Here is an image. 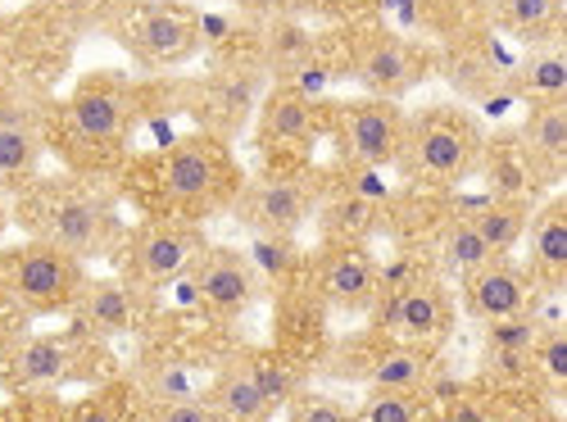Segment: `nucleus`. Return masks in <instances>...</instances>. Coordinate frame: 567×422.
Here are the masks:
<instances>
[{
	"label": "nucleus",
	"instance_id": "obj_18",
	"mask_svg": "<svg viewBox=\"0 0 567 422\" xmlns=\"http://www.w3.org/2000/svg\"><path fill=\"white\" fill-rule=\"evenodd\" d=\"M205 400L214 404V413L223 422H268L272 409H277L268 400L264 382H259V363H246V359L241 363H227Z\"/></svg>",
	"mask_w": 567,
	"mask_h": 422
},
{
	"label": "nucleus",
	"instance_id": "obj_31",
	"mask_svg": "<svg viewBox=\"0 0 567 422\" xmlns=\"http://www.w3.org/2000/svg\"><path fill=\"white\" fill-rule=\"evenodd\" d=\"M255 272L259 277H268V281H291V272H296V264H300V246H296V237H255Z\"/></svg>",
	"mask_w": 567,
	"mask_h": 422
},
{
	"label": "nucleus",
	"instance_id": "obj_4",
	"mask_svg": "<svg viewBox=\"0 0 567 422\" xmlns=\"http://www.w3.org/2000/svg\"><path fill=\"white\" fill-rule=\"evenodd\" d=\"M486 155L482 123L458 105H432L404 123L395 168L413 186H458Z\"/></svg>",
	"mask_w": 567,
	"mask_h": 422
},
{
	"label": "nucleus",
	"instance_id": "obj_8",
	"mask_svg": "<svg viewBox=\"0 0 567 422\" xmlns=\"http://www.w3.org/2000/svg\"><path fill=\"white\" fill-rule=\"evenodd\" d=\"M404 123L409 114L400 110V101L386 96H359L346 101L337 114V146L346 155V164L354 168H391L404 141Z\"/></svg>",
	"mask_w": 567,
	"mask_h": 422
},
{
	"label": "nucleus",
	"instance_id": "obj_25",
	"mask_svg": "<svg viewBox=\"0 0 567 422\" xmlns=\"http://www.w3.org/2000/svg\"><path fill=\"white\" fill-rule=\"evenodd\" d=\"M491 19L513 37L554 41L563 28V0H491Z\"/></svg>",
	"mask_w": 567,
	"mask_h": 422
},
{
	"label": "nucleus",
	"instance_id": "obj_16",
	"mask_svg": "<svg viewBox=\"0 0 567 422\" xmlns=\"http://www.w3.org/2000/svg\"><path fill=\"white\" fill-rule=\"evenodd\" d=\"M318 132V105L300 86H272L259 96V146L264 155H300Z\"/></svg>",
	"mask_w": 567,
	"mask_h": 422
},
{
	"label": "nucleus",
	"instance_id": "obj_26",
	"mask_svg": "<svg viewBox=\"0 0 567 422\" xmlns=\"http://www.w3.org/2000/svg\"><path fill=\"white\" fill-rule=\"evenodd\" d=\"M436 259H441V268L450 277L463 281L472 268H482L491 259V246L477 237V227L467 223V214H450L441 223V231H436Z\"/></svg>",
	"mask_w": 567,
	"mask_h": 422
},
{
	"label": "nucleus",
	"instance_id": "obj_34",
	"mask_svg": "<svg viewBox=\"0 0 567 422\" xmlns=\"http://www.w3.org/2000/svg\"><path fill=\"white\" fill-rule=\"evenodd\" d=\"M69 422H132V409H127V387H110L101 395H86Z\"/></svg>",
	"mask_w": 567,
	"mask_h": 422
},
{
	"label": "nucleus",
	"instance_id": "obj_9",
	"mask_svg": "<svg viewBox=\"0 0 567 422\" xmlns=\"http://www.w3.org/2000/svg\"><path fill=\"white\" fill-rule=\"evenodd\" d=\"M231 209L255 237H296L318 214V192L305 177H259L241 186Z\"/></svg>",
	"mask_w": 567,
	"mask_h": 422
},
{
	"label": "nucleus",
	"instance_id": "obj_35",
	"mask_svg": "<svg viewBox=\"0 0 567 422\" xmlns=\"http://www.w3.org/2000/svg\"><path fill=\"white\" fill-rule=\"evenodd\" d=\"M536 332H540V327L532 318H523V313L495 318V322H486V350H532Z\"/></svg>",
	"mask_w": 567,
	"mask_h": 422
},
{
	"label": "nucleus",
	"instance_id": "obj_28",
	"mask_svg": "<svg viewBox=\"0 0 567 422\" xmlns=\"http://www.w3.org/2000/svg\"><path fill=\"white\" fill-rule=\"evenodd\" d=\"M523 86L536 101H567V51L563 37L540 41L536 51L523 60Z\"/></svg>",
	"mask_w": 567,
	"mask_h": 422
},
{
	"label": "nucleus",
	"instance_id": "obj_21",
	"mask_svg": "<svg viewBox=\"0 0 567 422\" xmlns=\"http://www.w3.org/2000/svg\"><path fill=\"white\" fill-rule=\"evenodd\" d=\"M259 69H231V73H218L205 91V114H209V132L227 141V132H236L246 123V114L259 105Z\"/></svg>",
	"mask_w": 567,
	"mask_h": 422
},
{
	"label": "nucleus",
	"instance_id": "obj_14",
	"mask_svg": "<svg viewBox=\"0 0 567 422\" xmlns=\"http://www.w3.org/2000/svg\"><path fill=\"white\" fill-rule=\"evenodd\" d=\"M463 313L477 322H495V318H513L523 313L532 300V272L508 259V255H491L482 268H472L463 281Z\"/></svg>",
	"mask_w": 567,
	"mask_h": 422
},
{
	"label": "nucleus",
	"instance_id": "obj_33",
	"mask_svg": "<svg viewBox=\"0 0 567 422\" xmlns=\"http://www.w3.org/2000/svg\"><path fill=\"white\" fill-rule=\"evenodd\" d=\"M136 422H223L209 400H151L141 404Z\"/></svg>",
	"mask_w": 567,
	"mask_h": 422
},
{
	"label": "nucleus",
	"instance_id": "obj_2",
	"mask_svg": "<svg viewBox=\"0 0 567 422\" xmlns=\"http://www.w3.org/2000/svg\"><path fill=\"white\" fill-rule=\"evenodd\" d=\"M136 123H141V91L123 73H91L60 105L51 136L69 164L86 173H105L118 159H127Z\"/></svg>",
	"mask_w": 567,
	"mask_h": 422
},
{
	"label": "nucleus",
	"instance_id": "obj_5",
	"mask_svg": "<svg viewBox=\"0 0 567 422\" xmlns=\"http://www.w3.org/2000/svg\"><path fill=\"white\" fill-rule=\"evenodd\" d=\"M110 37L136 64L177 69L200 51V19L173 0H123L110 14Z\"/></svg>",
	"mask_w": 567,
	"mask_h": 422
},
{
	"label": "nucleus",
	"instance_id": "obj_29",
	"mask_svg": "<svg viewBox=\"0 0 567 422\" xmlns=\"http://www.w3.org/2000/svg\"><path fill=\"white\" fill-rule=\"evenodd\" d=\"M377 227V200L372 196H341L332 209L322 214V231L327 241H359Z\"/></svg>",
	"mask_w": 567,
	"mask_h": 422
},
{
	"label": "nucleus",
	"instance_id": "obj_19",
	"mask_svg": "<svg viewBox=\"0 0 567 422\" xmlns=\"http://www.w3.org/2000/svg\"><path fill=\"white\" fill-rule=\"evenodd\" d=\"M523 155L540 182H558L567 164V101H536L523 127Z\"/></svg>",
	"mask_w": 567,
	"mask_h": 422
},
{
	"label": "nucleus",
	"instance_id": "obj_30",
	"mask_svg": "<svg viewBox=\"0 0 567 422\" xmlns=\"http://www.w3.org/2000/svg\"><path fill=\"white\" fill-rule=\"evenodd\" d=\"M354 418H363V422H422V395L417 391H391V387H368Z\"/></svg>",
	"mask_w": 567,
	"mask_h": 422
},
{
	"label": "nucleus",
	"instance_id": "obj_17",
	"mask_svg": "<svg viewBox=\"0 0 567 422\" xmlns=\"http://www.w3.org/2000/svg\"><path fill=\"white\" fill-rule=\"evenodd\" d=\"M73 309H78L86 332L127 337V332L141 327V318H146V287H136V281H118V277H101V281H86Z\"/></svg>",
	"mask_w": 567,
	"mask_h": 422
},
{
	"label": "nucleus",
	"instance_id": "obj_23",
	"mask_svg": "<svg viewBox=\"0 0 567 422\" xmlns=\"http://www.w3.org/2000/svg\"><path fill=\"white\" fill-rule=\"evenodd\" d=\"M463 214L477 227V237L491 246V255H513V246L523 241V231L532 223L527 200H508V196H491L486 205H472Z\"/></svg>",
	"mask_w": 567,
	"mask_h": 422
},
{
	"label": "nucleus",
	"instance_id": "obj_20",
	"mask_svg": "<svg viewBox=\"0 0 567 422\" xmlns=\"http://www.w3.org/2000/svg\"><path fill=\"white\" fill-rule=\"evenodd\" d=\"M527 231H532V268L527 272L540 277L545 287L563 291V281H567V200L563 196L545 200L532 214Z\"/></svg>",
	"mask_w": 567,
	"mask_h": 422
},
{
	"label": "nucleus",
	"instance_id": "obj_40",
	"mask_svg": "<svg viewBox=\"0 0 567 422\" xmlns=\"http://www.w3.org/2000/svg\"><path fill=\"white\" fill-rule=\"evenodd\" d=\"M322 10H332V14H359V10H372L377 0H318Z\"/></svg>",
	"mask_w": 567,
	"mask_h": 422
},
{
	"label": "nucleus",
	"instance_id": "obj_22",
	"mask_svg": "<svg viewBox=\"0 0 567 422\" xmlns=\"http://www.w3.org/2000/svg\"><path fill=\"white\" fill-rule=\"evenodd\" d=\"M259 45H264V69L277 78V86L313 60V37L305 32V23H296V14H287V19H264Z\"/></svg>",
	"mask_w": 567,
	"mask_h": 422
},
{
	"label": "nucleus",
	"instance_id": "obj_36",
	"mask_svg": "<svg viewBox=\"0 0 567 422\" xmlns=\"http://www.w3.org/2000/svg\"><path fill=\"white\" fill-rule=\"evenodd\" d=\"M291 422H354V413L322 391H296L291 400Z\"/></svg>",
	"mask_w": 567,
	"mask_h": 422
},
{
	"label": "nucleus",
	"instance_id": "obj_3",
	"mask_svg": "<svg viewBox=\"0 0 567 422\" xmlns=\"http://www.w3.org/2000/svg\"><path fill=\"white\" fill-rule=\"evenodd\" d=\"M19 223L32 241H45L73 259H101L118 241V205L78 177H32L19 192Z\"/></svg>",
	"mask_w": 567,
	"mask_h": 422
},
{
	"label": "nucleus",
	"instance_id": "obj_27",
	"mask_svg": "<svg viewBox=\"0 0 567 422\" xmlns=\"http://www.w3.org/2000/svg\"><path fill=\"white\" fill-rule=\"evenodd\" d=\"M432 382V354L417 350V346H395L382 359L372 363L368 372V387H391V391H427Z\"/></svg>",
	"mask_w": 567,
	"mask_h": 422
},
{
	"label": "nucleus",
	"instance_id": "obj_10",
	"mask_svg": "<svg viewBox=\"0 0 567 422\" xmlns=\"http://www.w3.org/2000/svg\"><path fill=\"white\" fill-rule=\"evenodd\" d=\"M186 272H192V281H196L200 305L218 318H241L264 291V277L255 272L250 255L231 250V246H205L200 259Z\"/></svg>",
	"mask_w": 567,
	"mask_h": 422
},
{
	"label": "nucleus",
	"instance_id": "obj_24",
	"mask_svg": "<svg viewBox=\"0 0 567 422\" xmlns=\"http://www.w3.org/2000/svg\"><path fill=\"white\" fill-rule=\"evenodd\" d=\"M64 372H69V350L60 341H51V337H28L10 354V378L19 387H32V391L60 387Z\"/></svg>",
	"mask_w": 567,
	"mask_h": 422
},
{
	"label": "nucleus",
	"instance_id": "obj_38",
	"mask_svg": "<svg viewBox=\"0 0 567 422\" xmlns=\"http://www.w3.org/2000/svg\"><path fill=\"white\" fill-rule=\"evenodd\" d=\"M236 6L259 14V19H287V14H296L305 6V0H236Z\"/></svg>",
	"mask_w": 567,
	"mask_h": 422
},
{
	"label": "nucleus",
	"instance_id": "obj_32",
	"mask_svg": "<svg viewBox=\"0 0 567 422\" xmlns=\"http://www.w3.org/2000/svg\"><path fill=\"white\" fill-rule=\"evenodd\" d=\"M532 363L545 372L549 387L563 391V382H567V332H563V322H558V327H540V332H536Z\"/></svg>",
	"mask_w": 567,
	"mask_h": 422
},
{
	"label": "nucleus",
	"instance_id": "obj_1",
	"mask_svg": "<svg viewBox=\"0 0 567 422\" xmlns=\"http://www.w3.org/2000/svg\"><path fill=\"white\" fill-rule=\"evenodd\" d=\"M146 200L159 209L155 218H182V223H205L231 200L241 196V164L227 151V141L214 132H192L177 146L159 151L146 168Z\"/></svg>",
	"mask_w": 567,
	"mask_h": 422
},
{
	"label": "nucleus",
	"instance_id": "obj_43",
	"mask_svg": "<svg viewBox=\"0 0 567 422\" xmlns=\"http://www.w3.org/2000/svg\"><path fill=\"white\" fill-rule=\"evenodd\" d=\"M354 422H363V418H354Z\"/></svg>",
	"mask_w": 567,
	"mask_h": 422
},
{
	"label": "nucleus",
	"instance_id": "obj_41",
	"mask_svg": "<svg viewBox=\"0 0 567 422\" xmlns=\"http://www.w3.org/2000/svg\"><path fill=\"white\" fill-rule=\"evenodd\" d=\"M499 422H563V418H554V413H545V409H513V413H504Z\"/></svg>",
	"mask_w": 567,
	"mask_h": 422
},
{
	"label": "nucleus",
	"instance_id": "obj_15",
	"mask_svg": "<svg viewBox=\"0 0 567 422\" xmlns=\"http://www.w3.org/2000/svg\"><path fill=\"white\" fill-rule=\"evenodd\" d=\"M45 119L23 101H0V192H23L41 168Z\"/></svg>",
	"mask_w": 567,
	"mask_h": 422
},
{
	"label": "nucleus",
	"instance_id": "obj_39",
	"mask_svg": "<svg viewBox=\"0 0 567 422\" xmlns=\"http://www.w3.org/2000/svg\"><path fill=\"white\" fill-rule=\"evenodd\" d=\"M450 422H495V418L486 413V404H477L472 395H458L454 409H450Z\"/></svg>",
	"mask_w": 567,
	"mask_h": 422
},
{
	"label": "nucleus",
	"instance_id": "obj_42",
	"mask_svg": "<svg viewBox=\"0 0 567 422\" xmlns=\"http://www.w3.org/2000/svg\"><path fill=\"white\" fill-rule=\"evenodd\" d=\"M0 231H6V205H0Z\"/></svg>",
	"mask_w": 567,
	"mask_h": 422
},
{
	"label": "nucleus",
	"instance_id": "obj_7",
	"mask_svg": "<svg viewBox=\"0 0 567 422\" xmlns=\"http://www.w3.org/2000/svg\"><path fill=\"white\" fill-rule=\"evenodd\" d=\"M205 231L200 223H182V218H146L141 227L127 231V281L136 287H168L186 268H192L205 250Z\"/></svg>",
	"mask_w": 567,
	"mask_h": 422
},
{
	"label": "nucleus",
	"instance_id": "obj_12",
	"mask_svg": "<svg viewBox=\"0 0 567 422\" xmlns=\"http://www.w3.org/2000/svg\"><path fill=\"white\" fill-rule=\"evenodd\" d=\"M427 73V55L413 41L395 32H359L354 41V78L368 86V96L400 101L409 86L422 82Z\"/></svg>",
	"mask_w": 567,
	"mask_h": 422
},
{
	"label": "nucleus",
	"instance_id": "obj_13",
	"mask_svg": "<svg viewBox=\"0 0 567 422\" xmlns=\"http://www.w3.org/2000/svg\"><path fill=\"white\" fill-rule=\"evenodd\" d=\"M313 281L322 300L341 313H363L382 296V272L359 241H327V250L313 259Z\"/></svg>",
	"mask_w": 567,
	"mask_h": 422
},
{
	"label": "nucleus",
	"instance_id": "obj_37",
	"mask_svg": "<svg viewBox=\"0 0 567 422\" xmlns=\"http://www.w3.org/2000/svg\"><path fill=\"white\" fill-rule=\"evenodd\" d=\"M532 350H486V378L499 387H517L523 378H532Z\"/></svg>",
	"mask_w": 567,
	"mask_h": 422
},
{
	"label": "nucleus",
	"instance_id": "obj_11",
	"mask_svg": "<svg viewBox=\"0 0 567 422\" xmlns=\"http://www.w3.org/2000/svg\"><path fill=\"white\" fill-rule=\"evenodd\" d=\"M450 322H454V300L445 296L436 277H409L404 287H395L382 313L386 332L400 337V346H417V350L436 346L450 332Z\"/></svg>",
	"mask_w": 567,
	"mask_h": 422
},
{
	"label": "nucleus",
	"instance_id": "obj_6",
	"mask_svg": "<svg viewBox=\"0 0 567 422\" xmlns=\"http://www.w3.org/2000/svg\"><path fill=\"white\" fill-rule=\"evenodd\" d=\"M82 287H86L82 259L45 241H23L0 255V291L28 313H69Z\"/></svg>",
	"mask_w": 567,
	"mask_h": 422
}]
</instances>
